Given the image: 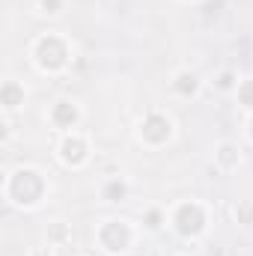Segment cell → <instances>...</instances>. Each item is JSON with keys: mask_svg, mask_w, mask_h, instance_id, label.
<instances>
[{"mask_svg": "<svg viewBox=\"0 0 253 256\" xmlns=\"http://www.w3.org/2000/svg\"><path fill=\"white\" fill-rule=\"evenodd\" d=\"M39 12H45V15H57V12H60V0H39Z\"/></svg>", "mask_w": 253, "mask_h": 256, "instance_id": "cell-1", "label": "cell"}, {"mask_svg": "<svg viewBox=\"0 0 253 256\" xmlns=\"http://www.w3.org/2000/svg\"><path fill=\"white\" fill-rule=\"evenodd\" d=\"M218 86H220V90H230V86H232V74H220Z\"/></svg>", "mask_w": 253, "mask_h": 256, "instance_id": "cell-2", "label": "cell"}]
</instances>
